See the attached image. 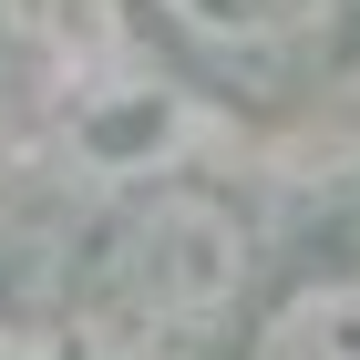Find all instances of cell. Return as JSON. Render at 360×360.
<instances>
[{
    "instance_id": "1",
    "label": "cell",
    "mask_w": 360,
    "mask_h": 360,
    "mask_svg": "<svg viewBox=\"0 0 360 360\" xmlns=\"http://www.w3.org/2000/svg\"><path fill=\"white\" fill-rule=\"evenodd\" d=\"M257 299V217L217 175H134L72 237V360H217Z\"/></svg>"
},
{
    "instance_id": "2",
    "label": "cell",
    "mask_w": 360,
    "mask_h": 360,
    "mask_svg": "<svg viewBox=\"0 0 360 360\" xmlns=\"http://www.w3.org/2000/svg\"><path fill=\"white\" fill-rule=\"evenodd\" d=\"M124 21L175 83L248 113H288L350 62L360 0H124Z\"/></svg>"
},
{
    "instance_id": "3",
    "label": "cell",
    "mask_w": 360,
    "mask_h": 360,
    "mask_svg": "<svg viewBox=\"0 0 360 360\" xmlns=\"http://www.w3.org/2000/svg\"><path fill=\"white\" fill-rule=\"evenodd\" d=\"M237 360H360V268H299L257 288L237 340Z\"/></svg>"
}]
</instances>
